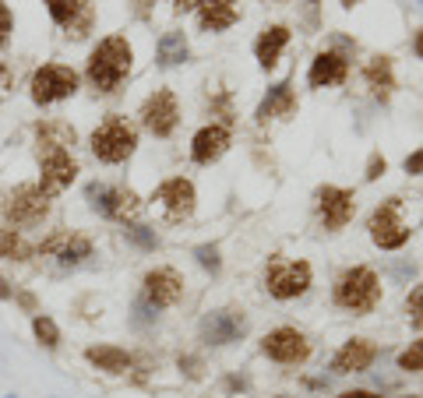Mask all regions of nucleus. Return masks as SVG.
Returning a JSON list of instances; mask_svg holds the SVG:
<instances>
[{
  "instance_id": "f257e3e1",
  "label": "nucleus",
  "mask_w": 423,
  "mask_h": 398,
  "mask_svg": "<svg viewBox=\"0 0 423 398\" xmlns=\"http://www.w3.org/2000/svg\"><path fill=\"white\" fill-rule=\"evenodd\" d=\"M131 67H134V46L127 43V36H106L88 53L85 78L96 92H116L131 74Z\"/></svg>"
},
{
  "instance_id": "f03ea898",
  "label": "nucleus",
  "mask_w": 423,
  "mask_h": 398,
  "mask_svg": "<svg viewBox=\"0 0 423 398\" xmlns=\"http://www.w3.org/2000/svg\"><path fill=\"white\" fill-rule=\"evenodd\" d=\"M88 148H92V156L106 166H120L127 163L134 156L138 148V127L131 124L127 116L120 113H110L103 124L92 131V138H88Z\"/></svg>"
},
{
  "instance_id": "7ed1b4c3",
  "label": "nucleus",
  "mask_w": 423,
  "mask_h": 398,
  "mask_svg": "<svg viewBox=\"0 0 423 398\" xmlns=\"http://www.w3.org/2000/svg\"><path fill=\"white\" fill-rule=\"evenodd\" d=\"M331 300H336V307H342V311L371 314L381 303V279H378V271L367 268V264L346 268L336 279V293H331Z\"/></svg>"
},
{
  "instance_id": "20e7f679",
  "label": "nucleus",
  "mask_w": 423,
  "mask_h": 398,
  "mask_svg": "<svg viewBox=\"0 0 423 398\" xmlns=\"http://www.w3.org/2000/svg\"><path fill=\"white\" fill-rule=\"evenodd\" d=\"M314 282V271L307 261H293V258H271L265 268V289L276 300H296L304 296Z\"/></svg>"
},
{
  "instance_id": "39448f33",
  "label": "nucleus",
  "mask_w": 423,
  "mask_h": 398,
  "mask_svg": "<svg viewBox=\"0 0 423 398\" xmlns=\"http://www.w3.org/2000/svg\"><path fill=\"white\" fill-rule=\"evenodd\" d=\"M28 92H32V103L36 106H53V103H64L78 92V71L68 64H43L32 81H28Z\"/></svg>"
},
{
  "instance_id": "423d86ee",
  "label": "nucleus",
  "mask_w": 423,
  "mask_h": 398,
  "mask_svg": "<svg viewBox=\"0 0 423 398\" xmlns=\"http://www.w3.org/2000/svg\"><path fill=\"white\" fill-rule=\"evenodd\" d=\"M367 233H371V240L378 243L381 251H399V247H406L409 236H413V229H409V222H402V216H399V198H388V201H381V205L371 211Z\"/></svg>"
},
{
  "instance_id": "0eeeda50",
  "label": "nucleus",
  "mask_w": 423,
  "mask_h": 398,
  "mask_svg": "<svg viewBox=\"0 0 423 398\" xmlns=\"http://www.w3.org/2000/svg\"><path fill=\"white\" fill-rule=\"evenodd\" d=\"M85 198L92 205L103 219H116V222H127L141 211V198L131 191V187H113V183H88L85 187Z\"/></svg>"
},
{
  "instance_id": "6e6552de",
  "label": "nucleus",
  "mask_w": 423,
  "mask_h": 398,
  "mask_svg": "<svg viewBox=\"0 0 423 398\" xmlns=\"http://www.w3.org/2000/svg\"><path fill=\"white\" fill-rule=\"evenodd\" d=\"M50 211V194L39 183H18L4 201V216L14 226H39Z\"/></svg>"
},
{
  "instance_id": "1a4fd4ad",
  "label": "nucleus",
  "mask_w": 423,
  "mask_h": 398,
  "mask_svg": "<svg viewBox=\"0 0 423 398\" xmlns=\"http://www.w3.org/2000/svg\"><path fill=\"white\" fill-rule=\"evenodd\" d=\"M141 127L152 131L156 138H169L180 124V103L169 88H156L152 96L141 103Z\"/></svg>"
},
{
  "instance_id": "9d476101",
  "label": "nucleus",
  "mask_w": 423,
  "mask_h": 398,
  "mask_svg": "<svg viewBox=\"0 0 423 398\" xmlns=\"http://www.w3.org/2000/svg\"><path fill=\"white\" fill-rule=\"evenodd\" d=\"M184 296V275L176 268H152L141 282V303H148L152 311H166L173 303H180Z\"/></svg>"
},
{
  "instance_id": "9b49d317",
  "label": "nucleus",
  "mask_w": 423,
  "mask_h": 398,
  "mask_svg": "<svg viewBox=\"0 0 423 398\" xmlns=\"http://www.w3.org/2000/svg\"><path fill=\"white\" fill-rule=\"evenodd\" d=\"M43 163H39V187L53 198V194H64L74 176H78V163L71 156V148H46L39 151Z\"/></svg>"
},
{
  "instance_id": "f8f14e48",
  "label": "nucleus",
  "mask_w": 423,
  "mask_h": 398,
  "mask_svg": "<svg viewBox=\"0 0 423 398\" xmlns=\"http://www.w3.org/2000/svg\"><path fill=\"white\" fill-rule=\"evenodd\" d=\"M261 353L276 363L293 366V363H304L311 356V342H307V335L296 331V328H271L261 339Z\"/></svg>"
},
{
  "instance_id": "ddd939ff",
  "label": "nucleus",
  "mask_w": 423,
  "mask_h": 398,
  "mask_svg": "<svg viewBox=\"0 0 423 398\" xmlns=\"http://www.w3.org/2000/svg\"><path fill=\"white\" fill-rule=\"evenodd\" d=\"M156 201L163 205L169 222H184V219L194 216V208H198V191H194V183L187 176H169L166 183H159Z\"/></svg>"
},
{
  "instance_id": "4468645a",
  "label": "nucleus",
  "mask_w": 423,
  "mask_h": 398,
  "mask_svg": "<svg viewBox=\"0 0 423 398\" xmlns=\"http://www.w3.org/2000/svg\"><path fill=\"white\" fill-rule=\"evenodd\" d=\"M356 211V198L349 187H336V183H324V187H318V216H321V226L324 229H342L349 226Z\"/></svg>"
},
{
  "instance_id": "2eb2a0df",
  "label": "nucleus",
  "mask_w": 423,
  "mask_h": 398,
  "mask_svg": "<svg viewBox=\"0 0 423 398\" xmlns=\"http://www.w3.org/2000/svg\"><path fill=\"white\" fill-rule=\"evenodd\" d=\"M247 335V314L244 311H212L205 314L201 321V342L208 346H229V342H240Z\"/></svg>"
},
{
  "instance_id": "dca6fc26",
  "label": "nucleus",
  "mask_w": 423,
  "mask_h": 398,
  "mask_svg": "<svg viewBox=\"0 0 423 398\" xmlns=\"http://www.w3.org/2000/svg\"><path fill=\"white\" fill-rule=\"evenodd\" d=\"M39 254L56 258L60 264H81L85 258H92V240L85 233H71V229H56L53 236H46L39 243Z\"/></svg>"
},
{
  "instance_id": "f3484780",
  "label": "nucleus",
  "mask_w": 423,
  "mask_h": 398,
  "mask_svg": "<svg viewBox=\"0 0 423 398\" xmlns=\"http://www.w3.org/2000/svg\"><path fill=\"white\" fill-rule=\"evenodd\" d=\"M229 141H233V134H229L226 124H205V127L191 138V159H194L198 166H212L216 159L226 156Z\"/></svg>"
},
{
  "instance_id": "a211bd4d",
  "label": "nucleus",
  "mask_w": 423,
  "mask_h": 398,
  "mask_svg": "<svg viewBox=\"0 0 423 398\" xmlns=\"http://www.w3.org/2000/svg\"><path fill=\"white\" fill-rule=\"evenodd\" d=\"M349 78V60L336 50H321L311 60V71H307V85L311 88H336Z\"/></svg>"
},
{
  "instance_id": "6ab92c4d",
  "label": "nucleus",
  "mask_w": 423,
  "mask_h": 398,
  "mask_svg": "<svg viewBox=\"0 0 423 398\" xmlns=\"http://www.w3.org/2000/svg\"><path fill=\"white\" fill-rule=\"evenodd\" d=\"M378 359V346L371 339H349L342 349L331 356V374H364Z\"/></svg>"
},
{
  "instance_id": "aec40b11",
  "label": "nucleus",
  "mask_w": 423,
  "mask_h": 398,
  "mask_svg": "<svg viewBox=\"0 0 423 398\" xmlns=\"http://www.w3.org/2000/svg\"><path fill=\"white\" fill-rule=\"evenodd\" d=\"M194 14L201 32H226L240 18L233 0H194Z\"/></svg>"
},
{
  "instance_id": "412c9836",
  "label": "nucleus",
  "mask_w": 423,
  "mask_h": 398,
  "mask_svg": "<svg viewBox=\"0 0 423 398\" xmlns=\"http://www.w3.org/2000/svg\"><path fill=\"white\" fill-rule=\"evenodd\" d=\"M293 113H296L293 81H289V78H282V81H276V85L268 88V96L261 99V106H258L254 120H258V124H268V120H276V116H293Z\"/></svg>"
},
{
  "instance_id": "4be33fe9",
  "label": "nucleus",
  "mask_w": 423,
  "mask_h": 398,
  "mask_svg": "<svg viewBox=\"0 0 423 398\" xmlns=\"http://www.w3.org/2000/svg\"><path fill=\"white\" fill-rule=\"evenodd\" d=\"M289 25H268L265 32L258 36V43H254V56H258V64H261V71H271L279 64V56H282V50L289 46Z\"/></svg>"
},
{
  "instance_id": "5701e85b",
  "label": "nucleus",
  "mask_w": 423,
  "mask_h": 398,
  "mask_svg": "<svg viewBox=\"0 0 423 398\" xmlns=\"http://www.w3.org/2000/svg\"><path fill=\"white\" fill-rule=\"evenodd\" d=\"M85 359L92 366H99V370H106V374H124L131 366V353L120 349V346H88Z\"/></svg>"
},
{
  "instance_id": "b1692460",
  "label": "nucleus",
  "mask_w": 423,
  "mask_h": 398,
  "mask_svg": "<svg viewBox=\"0 0 423 398\" xmlns=\"http://www.w3.org/2000/svg\"><path fill=\"white\" fill-rule=\"evenodd\" d=\"M159 53V64L163 67H173V64H187V56H191V46H187V36L184 32H166L156 46Z\"/></svg>"
},
{
  "instance_id": "393cba45",
  "label": "nucleus",
  "mask_w": 423,
  "mask_h": 398,
  "mask_svg": "<svg viewBox=\"0 0 423 398\" xmlns=\"http://www.w3.org/2000/svg\"><path fill=\"white\" fill-rule=\"evenodd\" d=\"M36 138H39V151H46V148H68V145H74V127L60 124V120H46V124L36 127Z\"/></svg>"
},
{
  "instance_id": "a878e982",
  "label": "nucleus",
  "mask_w": 423,
  "mask_h": 398,
  "mask_svg": "<svg viewBox=\"0 0 423 398\" xmlns=\"http://www.w3.org/2000/svg\"><path fill=\"white\" fill-rule=\"evenodd\" d=\"M364 78L374 88V96H388V92L395 88V78H391V60L388 56H374L371 64H367V71H364Z\"/></svg>"
},
{
  "instance_id": "bb28decb",
  "label": "nucleus",
  "mask_w": 423,
  "mask_h": 398,
  "mask_svg": "<svg viewBox=\"0 0 423 398\" xmlns=\"http://www.w3.org/2000/svg\"><path fill=\"white\" fill-rule=\"evenodd\" d=\"M85 8H88L85 0H46V11H50V18H53L60 28H71L74 18H78Z\"/></svg>"
},
{
  "instance_id": "cd10ccee",
  "label": "nucleus",
  "mask_w": 423,
  "mask_h": 398,
  "mask_svg": "<svg viewBox=\"0 0 423 398\" xmlns=\"http://www.w3.org/2000/svg\"><path fill=\"white\" fill-rule=\"evenodd\" d=\"M0 258H8V261H25L28 258V243L21 240L18 229H0Z\"/></svg>"
},
{
  "instance_id": "c85d7f7f",
  "label": "nucleus",
  "mask_w": 423,
  "mask_h": 398,
  "mask_svg": "<svg viewBox=\"0 0 423 398\" xmlns=\"http://www.w3.org/2000/svg\"><path fill=\"white\" fill-rule=\"evenodd\" d=\"M32 331H36V339L46 346V349H56L60 346V328L50 314H36L32 317Z\"/></svg>"
},
{
  "instance_id": "c756f323",
  "label": "nucleus",
  "mask_w": 423,
  "mask_h": 398,
  "mask_svg": "<svg viewBox=\"0 0 423 398\" xmlns=\"http://www.w3.org/2000/svg\"><path fill=\"white\" fill-rule=\"evenodd\" d=\"M124 236L134 243V247H141V251H156V247H159L156 229H148V226H141V222H124Z\"/></svg>"
},
{
  "instance_id": "7c9ffc66",
  "label": "nucleus",
  "mask_w": 423,
  "mask_h": 398,
  "mask_svg": "<svg viewBox=\"0 0 423 398\" xmlns=\"http://www.w3.org/2000/svg\"><path fill=\"white\" fill-rule=\"evenodd\" d=\"M399 370H406V374L423 370V339L409 342V349H402V353H399Z\"/></svg>"
},
{
  "instance_id": "2f4dec72",
  "label": "nucleus",
  "mask_w": 423,
  "mask_h": 398,
  "mask_svg": "<svg viewBox=\"0 0 423 398\" xmlns=\"http://www.w3.org/2000/svg\"><path fill=\"white\" fill-rule=\"evenodd\" d=\"M194 258H198V264H201L205 271H212V275L223 268V258H219V247H216V243H198V247H194Z\"/></svg>"
},
{
  "instance_id": "473e14b6",
  "label": "nucleus",
  "mask_w": 423,
  "mask_h": 398,
  "mask_svg": "<svg viewBox=\"0 0 423 398\" xmlns=\"http://www.w3.org/2000/svg\"><path fill=\"white\" fill-rule=\"evenodd\" d=\"M406 314L413 317V324H423V286H416L406 296Z\"/></svg>"
},
{
  "instance_id": "72a5a7b5",
  "label": "nucleus",
  "mask_w": 423,
  "mask_h": 398,
  "mask_svg": "<svg viewBox=\"0 0 423 398\" xmlns=\"http://www.w3.org/2000/svg\"><path fill=\"white\" fill-rule=\"evenodd\" d=\"M11 28H14V14H11V8L4 0H0V50L11 43Z\"/></svg>"
},
{
  "instance_id": "f704fd0d",
  "label": "nucleus",
  "mask_w": 423,
  "mask_h": 398,
  "mask_svg": "<svg viewBox=\"0 0 423 398\" xmlns=\"http://www.w3.org/2000/svg\"><path fill=\"white\" fill-rule=\"evenodd\" d=\"M384 169H388V159L374 151V156H371V163H367V173H364V180H367V183H374L378 176H384Z\"/></svg>"
},
{
  "instance_id": "c9c22d12",
  "label": "nucleus",
  "mask_w": 423,
  "mask_h": 398,
  "mask_svg": "<svg viewBox=\"0 0 423 398\" xmlns=\"http://www.w3.org/2000/svg\"><path fill=\"white\" fill-rule=\"evenodd\" d=\"M406 173L409 176H423V148H416L413 156H406Z\"/></svg>"
},
{
  "instance_id": "e433bc0d",
  "label": "nucleus",
  "mask_w": 423,
  "mask_h": 398,
  "mask_svg": "<svg viewBox=\"0 0 423 398\" xmlns=\"http://www.w3.org/2000/svg\"><path fill=\"white\" fill-rule=\"evenodd\" d=\"M339 398H381L378 391H367V388H353V391H342Z\"/></svg>"
},
{
  "instance_id": "4c0bfd02",
  "label": "nucleus",
  "mask_w": 423,
  "mask_h": 398,
  "mask_svg": "<svg viewBox=\"0 0 423 398\" xmlns=\"http://www.w3.org/2000/svg\"><path fill=\"white\" fill-rule=\"evenodd\" d=\"M413 53L423 60V32H416V39H413Z\"/></svg>"
},
{
  "instance_id": "58836bf2",
  "label": "nucleus",
  "mask_w": 423,
  "mask_h": 398,
  "mask_svg": "<svg viewBox=\"0 0 423 398\" xmlns=\"http://www.w3.org/2000/svg\"><path fill=\"white\" fill-rule=\"evenodd\" d=\"M11 296H14V289H11L4 279H0V300H11Z\"/></svg>"
},
{
  "instance_id": "ea45409f",
  "label": "nucleus",
  "mask_w": 423,
  "mask_h": 398,
  "mask_svg": "<svg viewBox=\"0 0 423 398\" xmlns=\"http://www.w3.org/2000/svg\"><path fill=\"white\" fill-rule=\"evenodd\" d=\"M360 4V0H342V8H356Z\"/></svg>"
},
{
  "instance_id": "a19ab883",
  "label": "nucleus",
  "mask_w": 423,
  "mask_h": 398,
  "mask_svg": "<svg viewBox=\"0 0 423 398\" xmlns=\"http://www.w3.org/2000/svg\"><path fill=\"white\" fill-rule=\"evenodd\" d=\"M0 85H4V67H0Z\"/></svg>"
},
{
  "instance_id": "79ce46f5",
  "label": "nucleus",
  "mask_w": 423,
  "mask_h": 398,
  "mask_svg": "<svg viewBox=\"0 0 423 398\" xmlns=\"http://www.w3.org/2000/svg\"><path fill=\"white\" fill-rule=\"evenodd\" d=\"M180 8H191V4H187V0H180Z\"/></svg>"
}]
</instances>
